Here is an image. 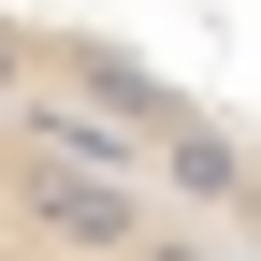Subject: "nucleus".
<instances>
[{
    "mask_svg": "<svg viewBox=\"0 0 261 261\" xmlns=\"http://www.w3.org/2000/svg\"><path fill=\"white\" fill-rule=\"evenodd\" d=\"M0 261H261V218L189 203L160 174V130L29 73L0 87Z\"/></svg>",
    "mask_w": 261,
    "mask_h": 261,
    "instance_id": "1",
    "label": "nucleus"
}]
</instances>
